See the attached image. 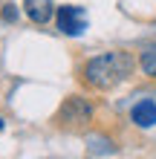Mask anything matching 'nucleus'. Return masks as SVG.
Masks as SVG:
<instances>
[{"label": "nucleus", "mask_w": 156, "mask_h": 159, "mask_svg": "<svg viewBox=\"0 0 156 159\" xmlns=\"http://www.w3.org/2000/svg\"><path fill=\"white\" fill-rule=\"evenodd\" d=\"M136 67L130 52H101L96 58H90L81 70L84 84L93 90H113L116 84H122L124 78H130V72Z\"/></svg>", "instance_id": "obj_1"}, {"label": "nucleus", "mask_w": 156, "mask_h": 159, "mask_svg": "<svg viewBox=\"0 0 156 159\" xmlns=\"http://www.w3.org/2000/svg\"><path fill=\"white\" fill-rule=\"evenodd\" d=\"M96 116V107H93V101L84 98V96H69V98H64V104L58 110V116H55V121H58L61 127H84L87 121H93Z\"/></svg>", "instance_id": "obj_2"}, {"label": "nucleus", "mask_w": 156, "mask_h": 159, "mask_svg": "<svg viewBox=\"0 0 156 159\" xmlns=\"http://www.w3.org/2000/svg\"><path fill=\"white\" fill-rule=\"evenodd\" d=\"M55 26H58L64 35H69V38L84 35V29H87L84 6H58L55 9Z\"/></svg>", "instance_id": "obj_3"}, {"label": "nucleus", "mask_w": 156, "mask_h": 159, "mask_svg": "<svg viewBox=\"0 0 156 159\" xmlns=\"http://www.w3.org/2000/svg\"><path fill=\"white\" fill-rule=\"evenodd\" d=\"M23 12L32 23L38 26H47L52 17H55V3L52 0H23Z\"/></svg>", "instance_id": "obj_4"}, {"label": "nucleus", "mask_w": 156, "mask_h": 159, "mask_svg": "<svg viewBox=\"0 0 156 159\" xmlns=\"http://www.w3.org/2000/svg\"><path fill=\"white\" fill-rule=\"evenodd\" d=\"M130 119H133L136 127H153V125H156V101H153V98L136 101L133 110H130Z\"/></svg>", "instance_id": "obj_5"}, {"label": "nucleus", "mask_w": 156, "mask_h": 159, "mask_svg": "<svg viewBox=\"0 0 156 159\" xmlns=\"http://www.w3.org/2000/svg\"><path fill=\"white\" fill-rule=\"evenodd\" d=\"M139 67L148 78H156V43H150L148 49L139 55Z\"/></svg>", "instance_id": "obj_6"}, {"label": "nucleus", "mask_w": 156, "mask_h": 159, "mask_svg": "<svg viewBox=\"0 0 156 159\" xmlns=\"http://www.w3.org/2000/svg\"><path fill=\"white\" fill-rule=\"evenodd\" d=\"M90 151H96V153H113L116 148L107 142V139H90Z\"/></svg>", "instance_id": "obj_7"}, {"label": "nucleus", "mask_w": 156, "mask_h": 159, "mask_svg": "<svg viewBox=\"0 0 156 159\" xmlns=\"http://www.w3.org/2000/svg\"><path fill=\"white\" fill-rule=\"evenodd\" d=\"M3 20H6V23H15V20H17V9H15V3H6V6H3Z\"/></svg>", "instance_id": "obj_8"}, {"label": "nucleus", "mask_w": 156, "mask_h": 159, "mask_svg": "<svg viewBox=\"0 0 156 159\" xmlns=\"http://www.w3.org/2000/svg\"><path fill=\"white\" fill-rule=\"evenodd\" d=\"M3 127H6V121H3V119H0V130H3Z\"/></svg>", "instance_id": "obj_9"}]
</instances>
